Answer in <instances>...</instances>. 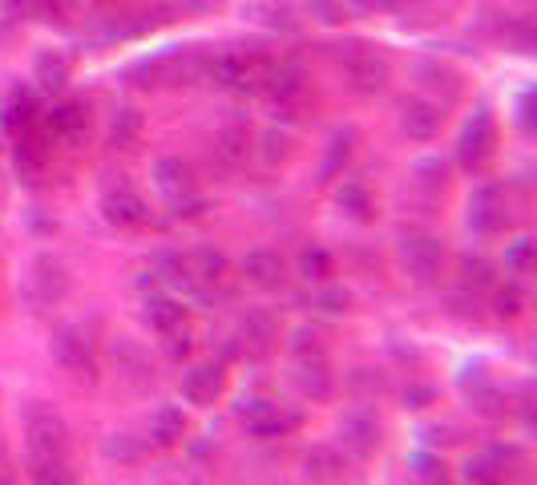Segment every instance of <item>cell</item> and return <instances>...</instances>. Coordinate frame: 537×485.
<instances>
[{"instance_id": "cell-28", "label": "cell", "mask_w": 537, "mask_h": 485, "mask_svg": "<svg viewBox=\"0 0 537 485\" xmlns=\"http://www.w3.org/2000/svg\"><path fill=\"white\" fill-rule=\"evenodd\" d=\"M33 485H73L65 457H33Z\"/></svg>"}, {"instance_id": "cell-38", "label": "cell", "mask_w": 537, "mask_h": 485, "mask_svg": "<svg viewBox=\"0 0 537 485\" xmlns=\"http://www.w3.org/2000/svg\"><path fill=\"white\" fill-rule=\"evenodd\" d=\"M291 154V134L287 130H267L263 134V158L275 166V162H283Z\"/></svg>"}, {"instance_id": "cell-31", "label": "cell", "mask_w": 537, "mask_h": 485, "mask_svg": "<svg viewBox=\"0 0 537 485\" xmlns=\"http://www.w3.org/2000/svg\"><path fill=\"white\" fill-rule=\"evenodd\" d=\"M37 81H41V89H61L69 81V61L61 53H41L37 57Z\"/></svg>"}, {"instance_id": "cell-4", "label": "cell", "mask_w": 537, "mask_h": 485, "mask_svg": "<svg viewBox=\"0 0 537 485\" xmlns=\"http://www.w3.org/2000/svg\"><path fill=\"white\" fill-rule=\"evenodd\" d=\"M239 421H243L255 437H283V433L299 429V413H287L283 405L263 401V397L243 401V405H239Z\"/></svg>"}, {"instance_id": "cell-35", "label": "cell", "mask_w": 537, "mask_h": 485, "mask_svg": "<svg viewBox=\"0 0 537 485\" xmlns=\"http://www.w3.org/2000/svg\"><path fill=\"white\" fill-rule=\"evenodd\" d=\"M445 174H449V166H445L441 158H428V162H416V166H412V178H416L420 186H428V190H441V186H445Z\"/></svg>"}, {"instance_id": "cell-23", "label": "cell", "mask_w": 537, "mask_h": 485, "mask_svg": "<svg viewBox=\"0 0 537 485\" xmlns=\"http://www.w3.org/2000/svg\"><path fill=\"white\" fill-rule=\"evenodd\" d=\"M271 340H275V324H271V316L251 312L247 324H243V336H239V352H243V356H263V352L271 348Z\"/></svg>"}, {"instance_id": "cell-7", "label": "cell", "mask_w": 537, "mask_h": 485, "mask_svg": "<svg viewBox=\"0 0 537 485\" xmlns=\"http://www.w3.org/2000/svg\"><path fill=\"white\" fill-rule=\"evenodd\" d=\"M340 441H344L348 453L372 457V453L380 449V421H376V413H368V409H348V413L340 417Z\"/></svg>"}, {"instance_id": "cell-29", "label": "cell", "mask_w": 537, "mask_h": 485, "mask_svg": "<svg viewBox=\"0 0 537 485\" xmlns=\"http://www.w3.org/2000/svg\"><path fill=\"white\" fill-rule=\"evenodd\" d=\"M340 211H344L348 219H356V223H368V219H372V194H368L364 186L348 182V186L340 190Z\"/></svg>"}, {"instance_id": "cell-37", "label": "cell", "mask_w": 537, "mask_h": 485, "mask_svg": "<svg viewBox=\"0 0 537 485\" xmlns=\"http://www.w3.org/2000/svg\"><path fill=\"white\" fill-rule=\"evenodd\" d=\"M529 267H533V243H529V239H517V243L505 251V271L529 275Z\"/></svg>"}, {"instance_id": "cell-8", "label": "cell", "mask_w": 537, "mask_h": 485, "mask_svg": "<svg viewBox=\"0 0 537 485\" xmlns=\"http://www.w3.org/2000/svg\"><path fill=\"white\" fill-rule=\"evenodd\" d=\"M154 182H158V190L166 194L178 211L182 207H198V199H194V170L182 158H162L154 166Z\"/></svg>"}, {"instance_id": "cell-2", "label": "cell", "mask_w": 537, "mask_h": 485, "mask_svg": "<svg viewBox=\"0 0 537 485\" xmlns=\"http://www.w3.org/2000/svg\"><path fill=\"white\" fill-rule=\"evenodd\" d=\"M25 437H29V457H65L69 449V429L53 409H29L25 421Z\"/></svg>"}, {"instance_id": "cell-13", "label": "cell", "mask_w": 537, "mask_h": 485, "mask_svg": "<svg viewBox=\"0 0 537 485\" xmlns=\"http://www.w3.org/2000/svg\"><path fill=\"white\" fill-rule=\"evenodd\" d=\"M101 211H105V219H110L114 227H142L146 223V203L138 199L130 186H118V190L105 194Z\"/></svg>"}, {"instance_id": "cell-16", "label": "cell", "mask_w": 537, "mask_h": 485, "mask_svg": "<svg viewBox=\"0 0 537 485\" xmlns=\"http://www.w3.org/2000/svg\"><path fill=\"white\" fill-rule=\"evenodd\" d=\"M348 77H352L356 93H380L388 85V61L376 53H360L348 61Z\"/></svg>"}, {"instance_id": "cell-19", "label": "cell", "mask_w": 537, "mask_h": 485, "mask_svg": "<svg viewBox=\"0 0 537 485\" xmlns=\"http://www.w3.org/2000/svg\"><path fill=\"white\" fill-rule=\"evenodd\" d=\"M142 316H146V324L154 328V332H174V328H182V304L174 300V296H162V291H154V296H146V304H142Z\"/></svg>"}, {"instance_id": "cell-32", "label": "cell", "mask_w": 537, "mask_h": 485, "mask_svg": "<svg viewBox=\"0 0 537 485\" xmlns=\"http://www.w3.org/2000/svg\"><path fill=\"white\" fill-rule=\"evenodd\" d=\"M138 130H142V114L138 110H118V118L110 122V146H118V150L134 146Z\"/></svg>"}, {"instance_id": "cell-44", "label": "cell", "mask_w": 537, "mask_h": 485, "mask_svg": "<svg viewBox=\"0 0 537 485\" xmlns=\"http://www.w3.org/2000/svg\"><path fill=\"white\" fill-rule=\"evenodd\" d=\"M166 336H170V344H166L170 356H186V352H190V336H186V332L178 336V328H174V332H166Z\"/></svg>"}, {"instance_id": "cell-43", "label": "cell", "mask_w": 537, "mask_h": 485, "mask_svg": "<svg viewBox=\"0 0 537 485\" xmlns=\"http://www.w3.org/2000/svg\"><path fill=\"white\" fill-rule=\"evenodd\" d=\"M348 154H352V130H348V134H336V138H332V158H328L324 174H336V166H340V162H344Z\"/></svg>"}, {"instance_id": "cell-39", "label": "cell", "mask_w": 537, "mask_h": 485, "mask_svg": "<svg viewBox=\"0 0 537 485\" xmlns=\"http://www.w3.org/2000/svg\"><path fill=\"white\" fill-rule=\"evenodd\" d=\"M521 304H525V300H521L517 283H505V287L493 291V308H497V316H509V320H513V316L521 312Z\"/></svg>"}, {"instance_id": "cell-11", "label": "cell", "mask_w": 537, "mask_h": 485, "mask_svg": "<svg viewBox=\"0 0 537 485\" xmlns=\"http://www.w3.org/2000/svg\"><path fill=\"white\" fill-rule=\"evenodd\" d=\"M223 393V368L219 364H198L182 376V397L190 405H214Z\"/></svg>"}, {"instance_id": "cell-41", "label": "cell", "mask_w": 537, "mask_h": 485, "mask_svg": "<svg viewBox=\"0 0 537 485\" xmlns=\"http://www.w3.org/2000/svg\"><path fill=\"white\" fill-rule=\"evenodd\" d=\"M348 304H352V291L348 287H324V291H319V308L332 312V316L348 312Z\"/></svg>"}, {"instance_id": "cell-5", "label": "cell", "mask_w": 537, "mask_h": 485, "mask_svg": "<svg viewBox=\"0 0 537 485\" xmlns=\"http://www.w3.org/2000/svg\"><path fill=\"white\" fill-rule=\"evenodd\" d=\"M441 259H445V251H441V243L433 235H404L400 263L416 283H433L441 275Z\"/></svg>"}, {"instance_id": "cell-33", "label": "cell", "mask_w": 537, "mask_h": 485, "mask_svg": "<svg viewBox=\"0 0 537 485\" xmlns=\"http://www.w3.org/2000/svg\"><path fill=\"white\" fill-rule=\"evenodd\" d=\"M0 122H5L9 130H25L33 122V93H13L9 102H5V114H0Z\"/></svg>"}, {"instance_id": "cell-24", "label": "cell", "mask_w": 537, "mask_h": 485, "mask_svg": "<svg viewBox=\"0 0 537 485\" xmlns=\"http://www.w3.org/2000/svg\"><path fill=\"white\" fill-rule=\"evenodd\" d=\"M263 85L271 89L275 102H295V97L303 93V73L295 65H275V69H267Z\"/></svg>"}, {"instance_id": "cell-1", "label": "cell", "mask_w": 537, "mask_h": 485, "mask_svg": "<svg viewBox=\"0 0 537 485\" xmlns=\"http://www.w3.org/2000/svg\"><path fill=\"white\" fill-rule=\"evenodd\" d=\"M53 356L61 368H69L73 376H97V348H93V336L81 328V324H65L57 328L53 336Z\"/></svg>"}, {"instance_id": "cell-45", "label": "cell", "mask_w": 537, "mask_h": 485, "mask_svg": "<svg viewBox=\"0 0 537 485\" xmlns=\"http://www.w3.org/2000/svg\"><path fill=\"white\" fill-rule=\"evenodd\" d=\"M408 409H424L428 401H433V388H412V393H404Z\"/></svg>"}, {"instance_id": "cell-25", "label": "cell", "mask_w": 537, "mask_h": 485, "mask_svg": "<svg viewBox=\"0 0 537 485\" xmlns=\"http://www.w3.org/2000/svg\"><path fill=\"white\" fill-rule=\"evenodd\" d=\"M214 150H219V158L223 162H231V166H239V162H247V150H251V134H247V126H227L223 134H219V142H214Z\"/></svg>"}, {"instance_id": "cell-26", "label": "cell", "mask_w": 537, "mask_h": 485, "mask_svg": "<svg viewBox=\"0 0 537 485\" xmlns=\"http://www.w3.org/2000/svg\"><path fill=\"white\" fill-rule=\"evenodd\" d=\"M49 130L61 134V138H81V134H85V106H77V102L57 106V110L49 114Z\"/></svg>"}, {"instance_id": "cell-18", "label": "cell", "mask_w": 537, "mask_h": 485, "mask_svg": "<svg viewBox=\"0 0 537 485\" xmlns=\"http://www.w3.org/2000/svg\"><path fill=\"white\" fill-rule=\"evenodd\" d=\"M243 275H247V283H255V287H279V283H283V259H279L275 251H267V247L247 251Z\"/></svg>"}, {"instance_id": "cell-9", "label": "cell", "mask_w": 537, "mask_h": 485, "mask_svg": "<svg viewBox=\"0 0 537 485\" xmlns=\"http://www.w3.org/2000/svg\"><path fill=\"white\" fill-rule=\"evenodd\" d=\"M441 122H445V110L437 102H428V97H408L400 106V126L416 142H433L441 134Z\"/></svg>"}, {"instance_id": "cell-3", "label": "cell", "mask_w": 537, "mask_h": 485, "mask_svg": "<svg viewBox=\"0 0 537 485\" xmlns=\"http://www.w3.org/2000/svg\"><path fill=\"white\" fill-rule=\"evenodd\" d=\"M206 73H210V81L219 85V89H235V93H243V89L263 85L267 65L255 61V57H243V53H219V57L210 61Z\"/></svg>"}, {"instance_id": "cell-30", "label": "cell", "mask_w": 537, "mask_h": 485, "mask_svg": "<svg viewBox=\"0 0 537 485\" xmlns=\"http://www.w3.org/2000/svg\"><path fill=\"white\" fill-rule=\"evenodd\" d=\"M299 275H303L307 283H328V275H332V255H328L324 247H307V251L299 255Z\"/></svg>"}, {"instance_id": "cell-46", "label": "cell", "mask_w": 537, "mask_h": 485, "mask_svg": "<svg viewBox=\"0 0 537 485\" xmlns=\"http://www.w3.org/2000/svg\"><path fill=\"white\" fill-rule=\"evenodd\" d=\"M0 485H9V481H5V477H0Z\"/></svg>"}, {"instance_id": "cell-27", "label": "cell", "mask_w": 537, "mask_h": 485, "mask_svg": "<svg viewBox=\"0 0 537 485\" xmlns=\"http://www.w3.org/2000/svg\"><path fill=\"white\" fill-rule=\"evenodd\" d=\"M408 477L416 485H445V461L437 453H412L408 457Z\"/></svg>"}, {"instance_id": "cell-20", "label": "cell", "mask_w": 537, "mask_h": 485, "mask_svg": "<svg viewBox=\"0 0 537 485\" xmlns=\"http://www.w3.org/2000/svg\"><path fill=\"white\" fill-rule=\"evenodd\" d=\"M114 360H118V372L134 384H150L154 380V368H150V356L134 344V340H118L114 344Z\"/></svg>"}, {"instance_id": "cell-34", "label": "cell", "mask_w": 537, "mask_h": 485, "mask_svg": "<svg viewBox=\"0 0 537 485\" xmlns=\"http://www.w3.org/2000/svg\"><path fill=\"white\" fill-rule=\"evenodd\" d=\"M465 485H501V465L493 461V453H481L465 465Z\"/></svg>"}, {"instance_id": "cell-22", "label": "cell", "mask_w": 537, "mask_h": 485, "mask_svg": "<svg viewBox=\"0 0 537 485\" xmlns=\"http://www.w3.org/2000/svg\"><path fill=\"white\" fill-rule=\"evenodd\" d=\"M412 77H416L424 89H445V102H453V97L461 93L457 69H449V65H441V61H420V65L412 69Z\"/></svg>"}, {"instance_id": "cell-6", "label": "cell", "mask_w": 537, "mask_h": 485, "mask_svg": "<svg viewBox=\"0 0 537 485\" xmlns=\"http://www.w3.org/2000/svg\"><path fill=\"white\" fill-rule=\"evenodd\" d=\"M469 227L477 235H497L509 227V211H505V194L497 186H477L469 199Z\"/></svg>"}, {"instance_id": "cell-21", "label": "cell", "mask_w": 537, "mask_h": 485, "mask_svg": "<svg viewBox=\"0 0 537 485\" xmlns=\"http://www.w3.org/2000/svg\"><path fill=\"white\" fill-rule=\"evenodd\" d=\"M150 437H154V445H162V449L178 445V441L186 437V417H182V409H178V405H162V409L150 417Z\"/></svg>"}, {"instance_id": "cell-42", "label": "cell", "mask_w": 537, "mask_h": 485, "mask_svg": "<svg viewBox=\"0 0 537 485\" xmlns=\"http://www.w3.org/2000/svg\"><path fill=\"white\" fill-rule=\"evenodd\" d=\"M311 13H319V21H328V25H340V21H348V9H344V0H311Z\"/></svg>"}, {"instance_id": "cell-14", "label": "cell", "mask_w": 537, "mask_h": 485, "mask_svg": "<svg viewBox=\"0 0 537 485\" xmlns=\"http://www.w3.org/2000/svg\"><path fill=\"white\" fill-rule=\"evenodd\" d=\"M29 283H33V300H37V304H53V300H61L65 291H69V275H65V267H61L57 259H49V255L33 263Z\"/></svg>"}, {"instance_id": "cell-17", "label": "cell", "mask_w": 537, "mask_h": 485, "mask_svg": "<svg viewBox=\"0 0 537 485\" xmlns=\"http://www.w3.org/2000/svg\"><path fill=\"white\" fill-rule=\"evenodd\" d=\"M303 473H307V481H315V485H332V481L344 477V457H340L332 445H315V449H307V457H303Z\"/></svg>"}, {"instance_id": "cell-36", "label": "cell", "mask_w": 537, "mask_h": 485, "mask_svg": "<svg viewBox=\"0 0 537 485\" xmlns=\"http://www.w3.org/2000/svg\"><path fill=\"white\" fill-rule=\"evenodd\" d=\"M461 275H465L469 287H489L493 283V263L481 259V255H465L461 259Z\"/></svg>"}, {"instance_id": "cell-15", "label": "cell", "mask_w": 537, "mask_h": 485, "mask_svg": "<svg viewBox=\"0 0 537 485\" xmlns=\"http://www.w3.org/2000/svg\"><path fill=\"white\" fill-rule=\"evenodd\" d=\"M186 279H190V287H219L227 279V255L210 251V247L194 251L186 259Z\"/></svg>"}, {"instance_id": "cell-40", "label": "cell", "mask_w": 537, "mask_h": 485, "mask_svg": "<svg viewBox=\"0 0 537 485\" xmlns=\"http://www.w3.org/2000/svg\"><path fill=\"white\" fill-rule=\"evenodd\" d=\"M291 352H295V360H303V356H324V336H319L315 328H299Z\"/></svg>"}, {"instance_id": "cell-10", "label": "cell", "mask_w": 537, "mask_h": 485, "mask_svg": "<svg viewBox=\"0 0 537 485\" xmlns=\"http://www.w3.org/2000/svg\"><path fill=\"white\" fill-rule=\"evenodd\" d=\"M493 142H497L493 114L481 106V110L469 118V126H465V134H461V142H457V154H461L465 166H477V162H485V158L493 154Z\"/></svg>"}, {"instance_id": "cell-12", "label": "cell", "mask_w": 537, "mask_h": 485, "mask_svg": "<svg viewBox=\"0 0 537 485\" xmlns=\"http://www.w3.org/2000/svg\"><path fill=\"white\" fill-rule=\"evenodd\" d=\"M295 384H299V393H303V397H311V401H328L336 380H332L324 356H303V360H295Z\"/></svg>"}]
</instances>
